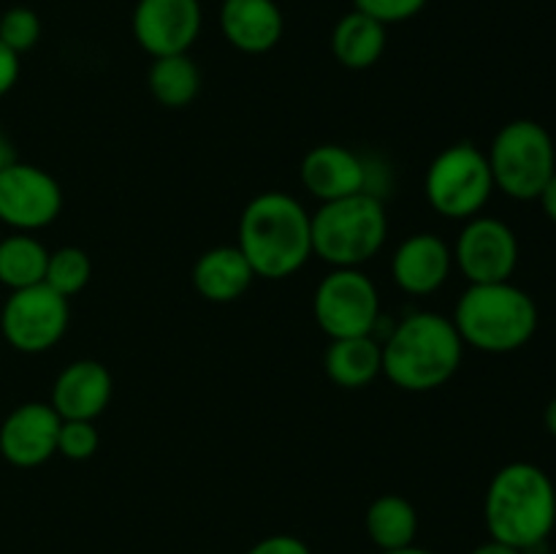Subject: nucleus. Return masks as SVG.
I'll list each match as a JSON object with an SVG mask.
<instances>
[{
	"mask_svg": "<svg viewBox=\"0 0 556 554\" xmlns=\"http://www.w3.org/2000/svg\"><path fill=\"white\" fill-rule=\"evenodd\" d=\"M255 277L286 280L313 255V215L282 190L258 193L239 217V242Z\"/></svg>",
	"mask_w": 556,
	"mask_h": 554,
	"instance_id": "1",
	"label": "nucleus"
},
{
	"mask_svg": "<svg viewBox=\"0 0 556 554\" xmlns=\"http://www.w3.org/2000/svg\"><path fill=\"white\" fill-rule=\"evenodd\" d=\"M483 519L494 541L521 554L541 549L556 525V487L543 467L510 462L489 481Z\"/></svg>",
	"mask_w": 556,
	"mask_h": 554,
	"instance_id": "2",
	"label": "nucleus"
},
{
	"mask_svg": "<svg viewBox=\"0 0 556 554\" xmlns=\"http://www.w3.org/2000/svg\"><path fill=\"white\" fill-rule=\"evenodd\" d=\"M465 356L454 320L440 313H410L383 345V373L402 391H432L448 383Z\"/></svg>",
	"mask_w": 556,
	"mask_h": 554,
	"instance_id": "3",
	"label": "nucleus"
},
{
	"mask_svg": "<svg viewBox=\"0 0 556 554\" xmlns=\"http://www.w3.org/2000/svg\"><path fill=\"white\" fill-rule=\"evenodd\" d=\"M451 320L465 345L483 353H510L535 335L538 304L510 280L476 282L459 297Z\"/></svg>",
	"mask_w": 556,
	"mask_h": 554,
	"instance_id": "4",
	"label": "nucleus"
},
{
	"mask_svg": "<svg viewBox=\"0 0 556 554\" xmlns=\"http://www.w3.org/2000/svg\"><path fill=\"white\" fill-rule=\"evenodd\" d=\"M389 215L375 193L326 201L313 215V255L334 269H358L372 261L386 244Z\"/></svg>",
	"mask_w": 556,
	"mask_h": 554,
	"instance_id": "5",
	"label": "nucleus"
},
{
	"mask_svg": "<svg viewBox=\"0 0 556 554\" xmlns=\"http://www.w3.org/2000/svg\"><path fill=\"white\" fill-rule=\"evenodd\" d=\"M494 188L516 201H532L556 174L554 139L535 119L503 125L486 152Z\"/></svg>",
	"mask_w": 556,
	"mask_h": 554,
	"instance_id": "6",
	"label": "nucleus"
},
{
	"mask_svg": "<svg viewBox=\"0 0 556 554\" xmlns=\"http://www.w3.org/2000/svg\"><path fill=\"white\" fill-rule=\"evenodd\" d=\"M424 193L432 210L448 221H470L494 193V177L486 152L459 141L440 152L424 179Z\"/></svg>",
	"mask_w": 556,
	"mask_h": 554,
	"instance_id": "7",
	"label": "nucleus"
},
{
	"mask_svg": "<svg viewBox=\"0 0 556 554\" xmlns=\"http://www.w3.org/2000/svg\"><path fill=\"white\" fill-rule=\"evenodd\" d=\"M313 313L331 340L372 335L380 318V297L362 269H331L318 282Z\"/></svg>",
	"mask_w": 556,
	"mask_h": 554,
	"instance_id": "8",
	"label": "nucleus"
},
{
	"mask_svg": "<svg viewBox=\"0 0 556 554\" xmlns=\"http://www.w3.org/2000/svg\"><path fill=\"white\" fill-rule=\"evenodd\" d=\"M68 299L38 282V286L11 291L0 313V329L5 342L22 353H43L63 340L68 329Z\"/></svg>",
	"mask_w": 556,
	"mask_h": 554,
	"instance_id": "9",
	"label": "nucleus"
},
{
	"mask_svg": "<svg viewBox=\"0 0 556 554\" xmlns=\"http://www.w3.org/2000/svg\"><path fill=\"white\" fill-rule=\"evenodd\" d=\"M63 210L60 182L33 163L11 161L0 172V221L16 231H38Z\"/></svg>",
	"mask_w": 556,
	"mask_h": 554,
	"instance_id": "10",
	"label": "nucleus"
},
{
	"mask_svg": "<svg viewBox=\"0 0 556 554\" xmlns=\"http://www.w3.org/2000/svg\"><path fill=\"white\" fill-rule=\"evenodd\" d=\"M462 275L476 282H505L519 264V239L508 223L497 217H470L454 248Z\"/></svg>",
	"mask_w": 556,
	"mask_h": 554,
	"instance_id": "11",
	"label": "nucleus"
},
{
	"mask_svg": "<svg viewBox=\"0 0 556 554\" xmlns=\"http://www.w3.org/2000/svg\"><path fill=\"white\" fill-rule=\"evenodd\" d=\"M204 25L201 0H139L134 9V38L152 58L185 54Z\"/></svg>",
	"mask_w": 556,
	"mask_h": 554,
	"instance_id": "12",
	"label": "nucleus"
},
{
	"mask_svg": "<svg viewBox=\"0 0 556 554\" xmlns=\"http://www.w3.org/2000/svg\"><path fill=\"white\" fill-rule=\"evenodd\" d=\"M63 418L49 402H25L0 424V454L14 467H38L58 454Z\"/></svg>",
	"mask_w": 556,
	"mask_h": 554,
	"instance_id": "13",
	"label": "nucleus"
},
{
	"mask_svg": "<svg viewBox=\"0 0 556 554\" xmlns=\"http://www.w3.org/2000/svg\"><path fill=\"white\" fill-rule=\"evenodd\" d=\"M112 373L96 358H76L54 378L52 402L63 421H96L112 400Z\"/></svg>",
	"mask_w": 556,
	"mask_h": 554,
	"instance_id": "14",
	"label": "nucleus"
},
{
	"mask_svg": "<svg viewBox=\"0 0 556 554\" xmlns=\"http://www.w3.org/2000/svg\"><path fill=\"white\" fill-rule=\"evenodd\" d=\"M302 182L309 196L326 204L367 190V163L342 144H320L304 155Z\"/></svg>",
	"mask_w": 556,
	"mask_h": 554,
	"instance_id": "15",
	"label": "nucleus"
},
{
	"mask_svg": "<svg viewBox=\"0 0 556 554\" xmlns=\"http://www.w3.org/2000/svg\"><path fill=\"white\" fill-rule=\"evenodd\" d=\"M454 266V253L438 234L418 231L396 248L391 259V277L413 297H427L445 286Z\"/></svg>",
	"mask_w": 556,
	"mask_h": 554,
	"instance_id": "16",
	"label": "nucleus"
},
{
	"mask_svg": "<svg viewBox=\"0 0 556 554\" xmlns=\"http://www.w3.org/2000/svg\"><path fill=\"white\" fill-rule=\"evenodd\" d=\"M220 30L239 52L264 54L280 43L286 20L275 0H223Z\"/></svg>",
	"mask_w": 556,
	"mask_h": 554,
	"instance_id": "17",
	"label": "nucleus"
},
{
	"mask_svg": "<svg viewBox=\"0 0 556 554\" xmlns=\"http://www.w3.org/2000/svg\"><path fill=\"white\" fill-rule=\"evenodd\" d=\"M255 272L237 244H220L199 255L193 264V286L206 302H237L253 286Z\"/></svg>",
	"mask_w": 556,
	"mask_h": 554,
	"instance_id": "18",
	"label": "nucleus"
},
{
	"mask_svg": "<svg viewBox=\"0 0 556 554\" xmlns=\"http://www.w3.org/2000/svg\"><path fill=\"white\" fill-rule=\"evenodd\" d=\"M324 367L331 383L342 389H364L383 373V345L372 335L331 340Z\"/></svg>",
	"mask_w": 556,
	"mask_h": 554,
	"instance_id": "19",
	"label": "nucleus"
},
{
	"mask_svg": "<svg viewBox=\"0 0 556 554\" xmlns=\"http://www.w3.org/2000/svg\"><path fill=\"white\" fill-rule=\"evenodd\" d=\"M386 41H389L386 25L356 9L342 16L331 30V52L337 63L353 71H364L378 63L386 52Z\"/></svg>",
	"mask_w": 556,
	"mask_h": 554,
	"instance_id": "20",
	"label": "nucleus"
},
{
	"mask_svg": "<svg viewBox=\"0 0 556 554\" xmlns=\"http://www.w3.org/2000/svg\"><path fill=\"white\" fill-rule=\"evenodd\" d=\"M367 536L380 552H394L416 543L418 532V514L410 500L402 494H380L372 500L364 516Z\"/></svg>",
	"mask_w": 556,
	"mask_h": 554,
	"instance_id": "21",
	"label": "nucleus"
},
{
	"mask_svg": "<svg viewBox=\"0 0 556 554\" xmlns=\"http://www.w3.org/2000/svg\"><path fill=\"white\" fill-rule=\"evenodd\" d=\"M147 85L152 98L166 109H182L195 101L201 90V71L193 60L185 54H166L152 60L147 71Z\"/></svg>",
	"mask_w": 556,
	"mask_h": 554,
	"instance_id": "22",
	"label": "nucleus"
},
{
	"mask_svg": "<svg viewBox=\"0 0 556 554\" xmlns=\"http://www.w3.org/2000/svg\"><path fill=\"white\" fill-rule=\"evenodd\" d=\"M47 264L49 250L30 234H11L0 242V282L11 291L43 282Z\"/></svg>",
	"mask_w": 556,
	"mask_h": 554,
	"instance_id": "23",
	"label": "nucleus"
},
{
	"mask_svg": "<svg viewBox=\"0 0 556 554\" xmlns=\"http://www.w3.org/2000/svg\"><path fill=\"white\" fill-rule=\"evenodd\" d=\"M90 277H92L90 255H87L81 248L68 244V248H60L54 250V253H49L47 277H43V282H47L52 291H58L60 297L68 299L74 297V293H79L81 288L90 282Z\"/></svg>",
	"mask_w": 556,
	"mask_h": 554,
	"instance_id": "24",
	"label": "nucleus"
},
{
	"mask_svg": "<svg viewBox=\"0 0 556 554\" xmlns=\"http://www.w3.org/2000/svg\"><path fill=\"white\" fill-rule=\"evenodd\" d=\"M38 38H41V20H38L36 11L25 9V5H14V9L3 11V16H0V41L11 52H30Z\"/></svg>",
	"mask_w": 556,
	"mask_h": 554,
	"instance_id": "25",
	"label": "nucleus"
},
{
	"mask_svg": "<svg viewBox=\"0 0 556 554\" xmlns=\"http://www.w3.org/2000/svg\"><path fill=\"white\" fill-rule=\"evenodd\" d=\"M101 435H98L96 421H63L58 435V454L71 462L90 459L98 451Z\"/></svg>",
	"mask_w": 556,
	"mask_h": 554,
	"instance_id": "26",
	"label": "nucleus"
},
{
	"mask_svg": "<svg viewBox=\"0 0 556 554\" xmlns=\"http://www.w3.org/2000/svg\"><path fill=\"white\" fill-rule=\"evenodd\" d=\"M429 0H353V9L362 14L372 16L380 25H396V22H407L416 14H421L424 5Z\"/></svg>",
	"mask_w": 556,
	"mask_h": 554,
	"instance_id": "27",
	"label": "nucleus"
},
{
	"mask_svg": "<svg viewBox=\"0 0 556 554\" xmlns=\"http://www.w3.org/2000/svg\"><path fill=\"white\" fill-rule=\"evenodd\" d=\"M248 554H313V552H309V546L302 541V538L280 532V536L261 538L255 546L248 549Z\"/></svg>",
	"mask_w": 556,
	"mask_h": 554,
	"instance_id": "28",
	"label": "nucleus"
},
{
	"mask_svg": "<svg viewBox=\"0 0 556 554\" xmlns=\"http://www.w3.org/2000/svg\"><path fill=\"white\" fill-rule=\"evenodd\" d=\"M20 79V54L11 52L3 41H0V96L11 90Z\"/></svg>",
	"mask_w": 556,
	"mask_h": 554,
	"instance_id": "29",
	"label": "nucleus"
},
{
	"mask_svg": "<svg viewBox=\"0 0 556 554\" xmlns=\"http://www.w3.org/2000/svg\"><path fill=\"white\" fill-rule=\"evenodd\" d=\"M538 201L543 204V212H546L548 221L556 223V174L552 179H548V185L543 188V193L538 196Z\"/></svg>",
	"mask_w": 556,
	"mask_h": 554,
	"instance_id": "30",
	"label": "nucleus"
},
{
	"mask_svg": "<svg viewBox=\"0 0 556 554\" xmlns=\"http://www.w3.org/2000/svg\"><path fill=\"white\" fill-rule=\"evenodd\" d=\"M470 554H521L519 549H514V546H508V543H500V541H486V543H481V546H476L472 549Z\"/></svg>",
	"mask_w": 556,
	"mask_h": 554,
	"instance_id": "31",
	"label": "nucleus"
},
{
	"mask_svg": "<svg viewBox=\"0 0 556 554\" xmlns=\"http://www.w3.org/2000/svg\"><path fill=\"white\" fill-rule=\"evenodd\" d=\"M11 161H14V152H11V144H9V139H5V136H3V130H0V172H3V168L9 166Z\"/></svg>",
	"mask_w": 556,
	"mask_h": 554,
	"instance_id": "32",
	"label": "nucleus"
},
{
	"mask_svg": "<svg viewBox=\"0 0 556 554\" xmlns=\"http://www.w3.org/2000/svg\"><path fill=\"white\" fill-rule=\"evenodd\" d=\"M543 421H546V429L556 438V396L546 405V413H543Z\"/></svg>",
	"mask_w": 556,
	"mask_h": 554,
	"instance_id": "33",
	"label": "nucleus"
},
{
	"mask_svg": "<svg viewBox=\"0 0 556 554\" xmlns=\"http://www.w3.org/2000/svg\"><path fill=\"white\" fill-rule=\"evenodd\" d=\"M380 554H434V552H429V549H421V546H416V543H410V546H405V549H394V552H380Z\"/></svg>",
	"mask_w": 556,
	"mask_h": 554,
	"instance_id": "34",
	"label": "nucleus"
}]
</instances>
